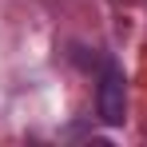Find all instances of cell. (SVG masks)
<instances>
[{
  "label": "cell",
  "instance_id": "6da1fadb",
  "mask_svg": "<svg viewBox=\"0 0 147 147\" xmlns=\"http://www.w3.org/2000/svg\"><path fill=\"white\" fill-rule=\"evenodd\" d=\"M96 107H99V119L107 127H123V119H127V92H123V72L115 64H103V72H99Z\"/></svg>",
  "mask_w": 147,
  "mask_h": 147
}]
</instances>
